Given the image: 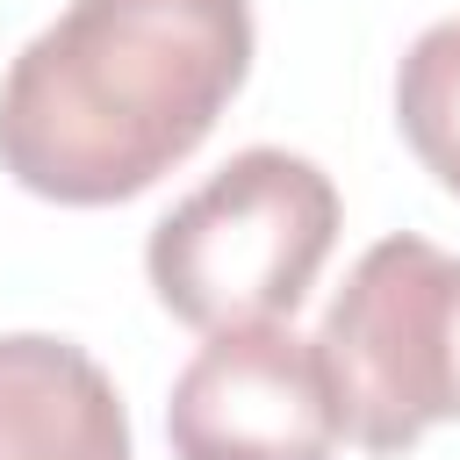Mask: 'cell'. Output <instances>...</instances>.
I'll list each match as a JSON object with an SVG mask.
<instances>
[{"mask_svg": "<svg viewBox=\"0 0 460 460\" xmlns=\"http://www.w3.org/2000/svg\"><path fill=\"white\" fill-rule=\"evenodd\" d=\"M395 122L410 137V151L424 158V172L460 194V14L431 22L395 72Z\"/></svg>", "mask_w": 460, "mask_h": 460, "instance_id": "cell-6", "label": "cell"}, {"mask_svg": "<svg viewBox=\"0 0 460 460\" xmlns=\"http://www.w3.org/2000/svg\"><path fill=\"white\" fill-rule=\"evenodd\" d=\"M172 460H331L345 424L316 338L288 323L208 331L165 402Z\"/></svg>", "mask_w": 460, "mask_h": 460, "instance_id": "cell-4", "label": "cell"}, {"mask_svg": "<svg viewBox=\"0 0 460 460\" xmlns=\"http://www.w3.org/2000/svg\"><path fill=\"white\" fill-rule=\"evenodd\" d=\"M338 424L367 453H410L460 417V259L431 237H381L316 331Z\"/></svg>", "mask_w": 460, "mask_h": 460, "instance_id": "cell-3", "label": "cell"}, {"mask_svg": "<svg viewBox=\"0 0 460 460\" xmlns=\"http://www.w3.org/2000/svg\"><path fill=\"white\" fill-rule=\"evenodd\" d=\"M252 72L244 0H72L0 79V165L65 208L165 180Z\"/></svg>", "mask_w": 460, "mask_h": 460, "instance_id": "cell-1", "label": "cell"}, {"mask_svg": "<svg viewBox=\"0 0 460 460\" xmlns=\"http://www.w3.org/2000/svg\"><path fill=\"white\" fill-rule=\"evenodd\" d=\"M338 244V187L316 158L252 144L144 244L158 302L194 331L280 323Z\"/></svg>", "mask_w": 460, "mask_h": 460, "instance_id": "cell-2", "label": "cell"}, {"mask_svg": "<svg viewBox=\"0 0 460 460\" xmlns=\"http://www.w3.org/2000/svg\"><path fill=\"white\" fill-rule=\"evenodd\" d=\"M0 460H129V410L93 352L50 331L0 338Z\"/></svg>", "mask_w": 460, "mask_h": 460, "instance_id": "cell-5", "label": "cell"}]
</instances>
